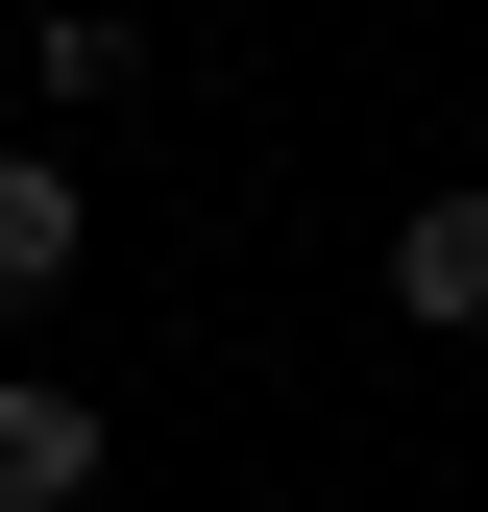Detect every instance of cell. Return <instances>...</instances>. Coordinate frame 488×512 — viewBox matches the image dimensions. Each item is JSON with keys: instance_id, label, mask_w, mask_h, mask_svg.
<instances>
[{"instance_id": "cell-1", "label": "cell", "mask_w": 488, "mask_h": 512, "mask_svg": "<svg viewBox=\"0 0 488 512\" xmlns=\"http://www.w3.org/2000/svg\"><path fill=\"white\" fill-rule=\"evenodd\" d=\"M98 269V196H74V147H0V317H49Z\"/></svg>"}, {"instance_id": "cell-2", "label": "cell", "mask_w": 488, "mask_h": 512, "mask_svg": "<svg viewBox=\"0 0 488 512\" xmlns=\"http://www.w3.org/2000/svg\"><path fill=\"white\" fill-rule=\"evenodd\" d=\"M98 391H49V366H0V512H98Z\"/></svg>"}, {"instance_id": "cell-3", "label": "cell", "mask_w": 488, "mask_h": 512, "mask_svg": "<svg viewBox=\"0 0 488 512\" xmlns=\"http://www.w3.org/2000/svg\"><path fill=\"white\" fill-rule=\"evenodd\" d=\"M391 317H415V342H464V317H488V171H440V196L391 220Z\"/></svg>"}, {"instance_id": "cell-4", "label": "cell", "mask_w": 488, "mask_h": 512, "mask_svg": "<svg viewBox=\"0 0 488 512\" xmlns=\"http://www.w3.org/2000/svg\"><path fill=\"white\" fill-rule=\"evenodd\" d=\"M25 74H49V122H122V98H147V25H122V0H49Z\"/></svg>"}]
</instances>
